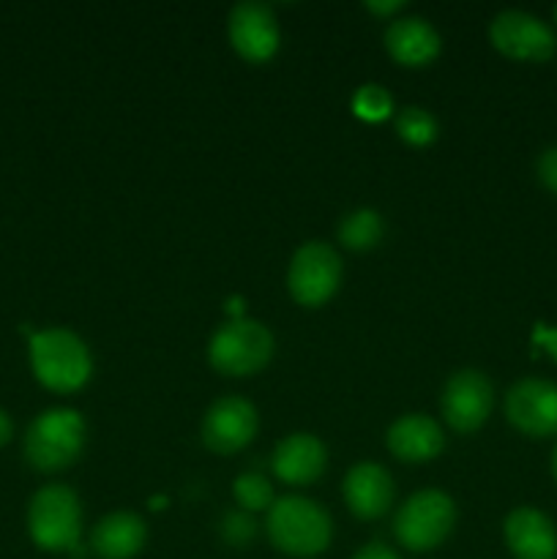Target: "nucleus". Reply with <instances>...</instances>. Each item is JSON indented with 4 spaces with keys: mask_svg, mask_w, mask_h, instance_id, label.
Returning <instances> with one entry per match:
<instances>
[{
    "mask_svg": "<svg viewBox=\"0 0 557 559\" xmlns=\"http://www.w3.org/2000/svg\"><path fill=\"white\" fill-rule=\"evenodd\" d=\"M31 369L47 391L74 393L91 380L93 360L76 333L49 328L31 336Z\"/></svg>",
    "mask_w": 557,
    "mask_h": 559,
    "instance_id": "obj_1",
    "label": "nucleus"
},
{
    "mask_svg": "<svg viewBox=\"0 0 557 559\" xmlns=\"http://www.w3.org/2000/svg\"><path fill=\"white\" fill-rule=\"evenodd\" d=\"M268 538L289 557H317L333 535L331 516L306 497H282L268 511Z\"/></svg>",
    "mask_w": 557,
    "mask_h": 559,
    "instance_id": "obj_2",
    "label": "nucleus"
},
{
    "mask_svg": "<svg viewBox=\"0 0 557 559\" xmlns=\"http://www.w3.org/2000/svg\"><path fill=\"white\" fill-rule=\"evenodd\" d=\"M85 448V420L76 409L55 407L38 415L25 435V459L38 473H60Z\"/></svg>",
    "mask_w": 557,
    "mask_h": 559,
    "instance_id": "obj_3",
    "label": "nucleus"
},
{
    "mask_svg": "<svg viewBox=\"0 0 557 559\" xmlns=\"http://www.w3.org/2000/svg\"><path fill=\"white\" fill-rule=\"evenodd\" d=\"M27 533L38 549L74 555L82 535V508L74 491L60 484L38 489L27 508Z\"/></svg>",
    "mask_w": 557,
    "mask_h": 559,
    "instance_id": "obj_4",
    "label": "nucleus"
},
{
    "mask_svg": "<svg viewBox=\"0 0 557 559\" xmlns=\"http://www.w3.org/2000/svg\"><path fill=\"white\" fill-rule=\"evenodd\" d=\"M273 355V336L262 322L233 320L213 333L208 360L224 377H249L268 366Z\"/></svg>",
    "mask_w": 557,
    "mask_h": 559,
    "instance_id": "obj_5",
    "label": "nucleus"
},
{
    "mask_svg": "<svg viewBox=\"0 0 557 559\" xmlns=\"http://www.w3.org/2000/svg\"><path fill=\"white\" fill-rule=\"evenodd\" d=\"M457 506L446 491L426 489L410 497L393 519L396 540L410 551H431L451 535Z\"/></svg>",
    "mask_w": 557,
    "mask_h": 559,
    "instance_id": "obj_6",
    "label": "nucleus"
},
{
    "mask_svg": "<svg viewBox=\"0 0 557 559\" xmlns=\"http://www.w3.org/2000/svg\"><path fill=\"white\" fill-rule=\"evenodd\" d=\"M342 282V260L328 243H306L293 254L287 287L295 304L306 309L328 304Z\"/></svg>",
    "mask_w": 557,
    "mask_h": 559,
    "instance_id": "obj_7",
    "label": "nucleus"
},
{
    "mask_svg": "<svg viewBox=\"0 0 557 559\" xmlns=\"http://www.w3.org/2000/svg\"><path fill=\"white\" fill-rule=\"evenodd\" d=\"M489 38L495 44L497 52L513 60H530V63H541L555 55L557 36L544 20L528 11H502L491 20Z\"/></svg>",
    "mask_w": 557,
    "mask_h": 559,
    "instance_id": "obj_8",
    "label": "nucleus"
},
{
    "mask_svg": "<svg viewBox=\"0 0 557 559\" xmlns=\"http://www.w3.org/2000/svg\"><path fill=\"white\" fill-rule=\"evenodd\" d=\"M257 426H260V418H257L254 404L240 396H224L213 402L205 413L202 442L208 451L229 456V453L244 451L254 440Z\"/></svg>",
    "mask_w": 557,
    "mask_h": 559,
    "instance_id": "obj_9",
    "label": "nucleus"
},
{
    "mask_svg": "<svg viewBox=\"0 0 557 559\" xmlns=\"http://www.w3.org/2000/svg\"><path fill=\"white\" fill-rule=\"evenodd\" d=\"M491 404H495L491 382L475 369L457 371L442 391V415H446L448 426L462 435H470L486 424V418L491 415Z\"/></svg>",
    "mask_w": 557,
    "mask_h": 559,
    "instance_id": "obj_10",
    "label": "nucleus"
},
{
    "mask_svg": "<svg viewBox=\"0 0 557 559\" xmlns=\"http://www.w3.org/2000/svg\"><path fill=\"white\" fill-rule=\"evenodd\" d=\"M506 415L528 437L557 435V385L535 377L517 382L506 396Z\"/></svg>",
    "mask_w": 557,
    "mask_h": 559,
    "instance_id": "obj_11",
    "label": "nucleus"
},
{
    "mask_svg": "<svg viewBox=\"0 0 557 559\" xmlns=\"http://www.w3.org/2000/svg\"><path fill=\"white\" fill-rule=\"evenodd\" d=\"M227 33L235 52L249 63H265L278 49L276 16L265 3H257V0L238 3L229 11Z\"/></svg>",
    "mask_w": 557,
    "mask_h": 559,
    "instance_id": "obj_12",
    "label": "nucleus"
},
{
    "mask_svg": "<svg viewBox=\"0 0 557 559\" xmlns=\"http://www.w3.org/2000/svg\"><path fill=\"white\" fill-rule=\"evenodd\" d=\"M344 502L358 519H380L386 516L393 502V480L386 467L371 462L355 464L344 478Z\"/></svg>",
    "mask_w": 557,
    "mask_h": 559,
    "instance_id": "obj_13",
    "label": "nucleus"
},
{
    "mask_svg": "<svg viewBox=\"0 0 557 559\" xmlns=\"http://www.w3.org/2000/svg\"><path fill=\"white\" fill-rule=\"evenodd\" d=\"M328 464V451L315 435H298L284 437L282 442L273 451V473L278 475V480L289 486H309L325 473Z\"/></svg>",
    "mask_w": 557,
    "mask_h": 559,
    "instance_id": "obj_14",
    "label": "nucleus"
},
{
    "mask_svg": "<svg viewBox=\"0 0 557 559\" xmlns=\"http://www.w3.org/2000/svg\"><path fill=\"white\" fill-rule=\"evenodd\" d=\"M502 535L517 559H555L557 533L555 524L535 508H517L508 513Z\"/></svg>",
    "mask_w": 557,
    "mask_h": 559,
    "instance_id": "obj_15",
    "label": "nucleus"
},
{
    "mask_svg": "<svg viewBox=\"0 0 557 559\" xmlns=\"http://www.w3.org/2000/svg\"><path fill=\"white\" fill-rule=\"evenodd\" d=\"M388 451L396 459L410 464H424L431 462L435 456H440L442 445H446V437L442 429L429 418V415H402L399 420H393L391 429H388Z\"/></svg>",
    "mask_w": 557,
    "mask_h": 559,
    "instance_id": "obj_16",
    "label": "nucleus"
},
{
    "mask_svg": "<svg viewBox=\"0 0 557 559\" xmlns=\"http://www.w3.org/2000/svg\"><path fill=\"white\" fill-rule=\"evenodd\" d=\"M386 49L396 63L420 69L440 55V36L420 16H402L388 25Z\"/></svg>",
    "mask_w": 557,
    "mask_h": 559,
    "instance_id": "obj_17",
    "label": "nucleus"
},
{
    "mask_svg": "<svg viewBox=\"0 0 557 559\" xmlns=\"http://www.w3.org/2000/svg\"><path fill=\"white\" fill-rule=\"evenodd\" d=\"M147 538V527L137 513L118 511L104 516L93 527L91 549L102 559H131L142 551Z\"/></svg>",
    "mask_w": 557,
    "mask_h": 559,
    "instance_id": "obj_18",
    "label": "nucleus"
},
{
    "mask_svg": "<svg viewBox=\"0 0 557 559\" xmlns=\"http://www.w3.org/2000/svg\"><path fill=\"white\" fill-rule=\"evenodd\" d=\"M382 229L386 227H382L380 213L369 211V207H360V211H353L349 216L342 218V224H339V240L353 251H369L380 243Z\"/></svg>",
    "mask_w": 557,
    "mask_h": 559,
    "instance_id": "obj_19",
    "label": "nucleus"
},
{
    "mask_svg": "<svg viewBox=\"0 0 557 559\" xmlns=\"http://www.w3.org/2000/svg\"><path fill=\"white\" fill-rule=\"evenodd\" d=\"M396 131L407 145L426 147L437 140V120L424 107H407L396 118Z\"/></svg>",
    "mask_w": 557,
    "mask_h": 559,
    "instance_id": "obj_20",
    "label": "nucleus"
},
{
    "mask_svg": "<svg viewBox=\"0 0 557 559\" xmlns=\"http://www.w3.org/2000/svg\"><path fill=\"white\" fill-rule=\"evenodd\" d=\"M233 495L246 513L271 511V506L276 502L271 480H265L262 475H257V473L240 475L233 486Z\"/></svg>",
    "mask_w": 557,
    "mask_h": 559,
    "instance_id": "obj_21",
    "label": "nucleus"
},
{
    "mask_svg": "<svg viewBox=\"0 0 557 559\" xmlns=\"http://www.w3.org/2000/svg\"><path fill=\"white\" fill-rule=\"evenodd\" d=\"M353 109L358 118L371 120V123H380L388 115L393 112V98L386 87L380 85H364L358 87V93L353 96Z\"/></svg>",
    "mask_w": 557,
    "mask_h": 559,
    "instance_id": "obj_22",
    "label": "nucleus"
},
{
    "mask_svg": "<svg viewBox=\"0 0 557 559\" xmlns=\"http://www.w3.org/2000/svg\"><path fill=\"white\" fill-rule=\"evenodd\" d=\"M222 535L227 544L233 546H246L254 538V522H251L249 513H227L222 522Z\"/></svg>",
    "mask_w": 557,
    "mask_h": 559,
    "instance_id": "obj_23",
    "label": "nucleus"
},
{
    "mask_svg": "<svg viewBox=\"0 0 557 559\" xmlns=\"http://www.w3.org/2000/svg\"><path fill=\"white\" fill-rule=\"evenodd\" d=\"M538 178L541 183L546 186L549 191L557 194V145L555 147H546L538 158Z\"/></svg>",
    "mask_w": 557,
    "mask_h": 559,
    "instance_id": "obj_24",
    "label": "nucleus"
},
{
    "mask_svg": "<svg viewBox=\"0 0 557 559\" xmlns=\"http://www.w3.org/2000/svg\"><path fill=\"white\" fill-rule=\"evenodd\" d=\"M364 9L371 11V14H377V16H393L404 9V3L402 0H366Z\"/></svg>",
    "mask_w": 557,
    "mask_h": 559,
    "instance_id": "obj_25",
    "label": "nucleus"
},
{
    "mask_svg": "<svg viewBox=\"0 0 557 559\" xmlns=\"http://www.w3.org/2000/svg\"><path fill=\"white\" fill-rule=\"evenodd\" d=\"M353 559H399V555L393 549H388L386 544H369L358 551Z\"/></svg>",
    "mask_w": 557,
    "mask_h": 559,
    "instance_id": "obj_26",
    "label": "nucleus"
},
{
    "mask_svg": "<svg viewBox=\"0 0 557 559\" xmlns=\"http://www.w3.org/2000/svg\"><path fill=\"white\" fill-rule=\"evenodd\" d=\"M11 435H14V426H11V418L3 413V409H0V445H5V442L11 440Z\"/></svg>",
    "mask_w": 557,
    "mask_h": 559,
    "instance_id": "obj_27",
    "label": "nucleus"
},
{
    "mask_svg": "<svg viewBox=\"0 0 557 559\" xmlns=\"http://www.w3.org/2000/svg\"><path fill=\"white\" fill-rule=\"evenodd\" d=\"M552 473H555V480H557V448H555V456H552Z\"/></svg>",
    "mask_w": 557,
    "mask_h": 559,
    "instance_id": "obj_28",
    "label": "nucleus"
},
{
    "mask_svg": "<svg viewBox=\"0 0 557 559\" xmlns=\"http://www.w3.org/2000/svg\"><path fill=\"white\" fill-rule=\"evenodd\" d=\"M555 22H557V5H555Z\"/></svg>",
    "mask_w": 557,
    "mask_h": 559,
    "instance_id": "obj_29",
    "label": "nucleus"
}]
</instances>
